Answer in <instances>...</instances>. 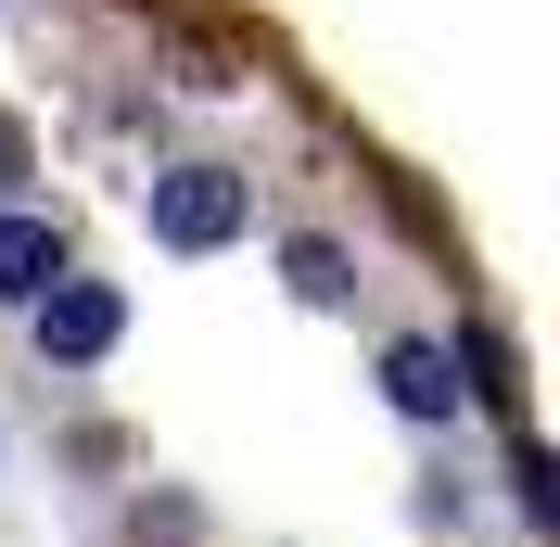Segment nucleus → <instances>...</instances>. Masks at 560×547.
<instances>
[{
  "label": "nucleus",
  "instance_id": "0eeeda50",
  "mask_svg": "<svg viewBox=\"0 0 560 547\" xmlns=\"http://www.w3.org/2000/svg\"><path fill=\"white\" fill-rule=\"evenodd\" d=\"M38 153H26V128H13V115H0V191H13V178H26Z\"/></svg>",
  "mask_w": 560,
  "mask_h": 547
},
{
  "label": "nucleus",
  "instance_id": "20e7f679",
  "mask_svg": "<svg viewBox=\"0 0 560 547\" xmlns=\"http://www.w3.org/2000/svg\"><path fill=\"white\" fill-rule=\"evenodd\" d=\"M65 280V230L51 217H0V306H38Z\"/></svg>",
  "mask_w": 560,
  "mask_h": 547
},
{
  "label": "nucleus",
  "instance_id": "f257e3e1",
  "mask_svg": "<svg viewBox=\"0 0 560 547\" xmlns=\"http://www.w3.org/2000/svg\"><path fill=\"white\" fill-rule=\"evenodd\" d=\"M243 217H255L243 166H166L153 191H140V230L166 242V255H217V242H243Z\"/></svg>",
  "mask_w": 560,
  "mask_h": 547
},
{
  "label": "nucleus",
  "instance_id": "f03ea898",
  "mask_svg": "<svg viewBox=\"0 0 560 547\" xmlns=\"http://www.w3.org/2000/svg\"><path fill=\"white\" fill-rule=\"evenodd\" d=\"M38 357H51V370H90V357H115V331H128V293H115V280H51V293H38Z\"/></svg>",
  "mask_w": 560,
  "mask_h": 547
},
{
  "label": "nucleus",
  "instance_id": "423d86ee",
  "mask_svg": "<svg viewBox=\"0 0 560 547\" xmlns=\"http://www.w3.org/2000/svg\"><path fill=\"white\" fill-rule=\"evenodd\" d=\"M510 484H523V522H560V472H548V445H510Z\"/></svg>",
  "mask_w": 560,
  "mask_h": 547
},
{
  "label": "nucleus",
  "instance_id": "39448f33",
  "mask_svg": "<svg viewBox=\"0 0 560 547\" xmlns=\"http://www.w3.org/2000/svg\"><path fill=\"white\" fill-rule=\"evenodd\" d=\"M280 268H293V293H306V306H331V293H345V242H280Z\"/></svg>",
  "mask_w": 560,
  "mask_h": 547
},
{
  "label": "nucleus",
  "instance_id": "7ed1b4c3",
  "mask_svg": "<svg viewBox=\"0 0 560 547\" xmlns=\"http://www.w3.org/2000/svg\"><path fill=\"white\" fill-rule=\"evenodd\" d=\"M383 395H395V420H458V395H471V382H458V344H383Z\"/></svg>",
  "mask_w": 560,
  "mask_h": 547
}]
</instances>
